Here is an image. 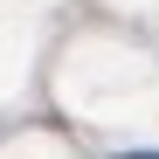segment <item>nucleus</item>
I'll return each instance as SVG.
<instances>
[{"label": "nucleus", "mask_w": 159, "mask_h": 159, "mask_svg": "<svg viewBox=\"0 0 159 159\" xmlns=\"http://www.w3.org/2000/svg\"><path fill=\"white\" fill-rule=\"evenodd\" d=\"M118 159H159V152H118Z\"/></svg>", "instance_id": "obj_1"}]
</instances>
